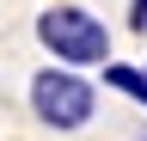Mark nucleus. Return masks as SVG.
Masks as SVG:
<instances>
[{"label":"nucleus","instance_id":"obj_1","mask_svg":"<svg viewBox=\"0 0 147 141\" xmlns=\"http://www.w3.org/2000/svg\"><path fill=\"white\" fill-rule=\"evenodd\" d=\"M37 43L55 55V67H104L110 61V31L104 19H92L86 6H49L37 19Z\"/></svg>","mask_w":147,"mask_h":141},{"label":"nucleus","instance_id":"obj_2","mask_svg":"<svg viewBox=\"0 0 147 141\" xmlns=\"http://www.w3.org/2000/svg\"><path fill=\"white\" fill-rule=\"evenodd\" d=\"M31 111L43 129H86L92 111H98V86H92L86 74H74V67H43V74H31Z\"/></svg>","mask_w":147,"mask_h":141},{"label":"nucleus","instance_id":"obj_3","mask_svg":"<svg viewBox=\"0 0 147 141\" xmlns=\"http://www.w3.org/2000/svg\"><path fill=\"white\" fill-rule=\"evenodd\" d=\"M104 86H117L123 98H135L147 111V67H129V61H104Z\"/></svg>","mask_w":147,"mask_h":141},{"label":"nucleus","instance_id":"obj_4","mask_svg":"<svg viewBox=\"0 0 147 141\" xmlns=\"http://www.w3.org/2000/svg\"><path fill=\"white\" fill-rule=\"evenodd\" d=\"M129 25H135V31H147V0H129Z\"/></svg>","mask_w":147,"mask_h":141},{"label":"nucleus","instance_id":"obj_5","mask_svg":"<svg viewBox=\"0 0 147 141\" xmlns=\"http://www.w3.org/2000/svg\"><path fill=\"white\" fill-rule=\"evenodd\" d=\"M141 141H147V135H141Z\"/></svg>","mask_w":147,"mask_h":141}]
</instances>
